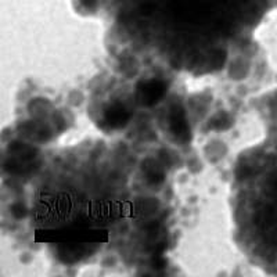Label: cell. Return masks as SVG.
Returning <instances> with one entry per match:
<instances>
[{"label": "cell", "instance_id": "cell-1", "mask_svg": "<svg viewBox=\"0 0 277 277\" xmlns=\"http://www.w3.org/2000/svg\"><path fill=\"white\" fill-rule=\"evenodd\" d=\"M165 86H164L163 82L159 81H150L147 83H144L143 89H140L142 91V101L146 104L158 101V99L163 96Z\"/></svg>", "mask_w": 277, "mask_h": 277}, {"label": "cell", "instance_id": "cell-2", "mask_svg": "<svg viewBox=\"0 0 277 277\" xmlns=\"http://www.w3.org/2000/svg\"><path fill=\"white\" fill-rule=\"evenodd\" d=\"M105 118H107V122L112 126V128H117V126H121V125H124L128 120V114H126V111L122 108V107H112L107 115H105Z\"/></svg>", "mask_w": 277, "mask_h": 277}]
</instances>
